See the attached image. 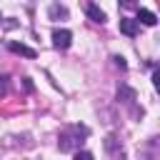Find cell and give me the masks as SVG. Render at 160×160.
Wrapping results in <instances>:
<instances>
[{
  "label": "cell",
  "instance_id": "cell-1",
  "mask_svg": "<svg viewBox=\"0 0 160 160\" xmlns=\"http://www.w3.org/2000/svg\"><path fill=\"white\" fill-rule=\"evenodd\" d=\"M88 138V128L85 125H68L60 135H58V148L62 150V152H72V150H78L80 145H82V140Z\"/></svg>",
  "mask_w": 160,
  "mask_h": 160
},
{
  "label": "cell",
  "instance_id": "cell-2",
  "mask_svg": "<svg viewBox=\"0 0 160 160\" xmlns=\"http://www.w3.org/2000/svg\"><path fill=\"white\" fill-rule=\"evenodd\" d=\"M70 42H72V32H70V30H65V28H58V30H52V45H55L58 50H65V48H70Z\"/></svg>",
  "mask_w": 160,
  "mask_h": 160
},
{
  "label": "cell",
  "instance_id": "cell-3",
  "mask_svg": "<svg viewBox=\"0 0 160 160\" xmlns=\"http://www.w3.org/2000/svg\"><path fill=\"white\" fill-rule=\"evenodd\" d=\"M105 150L110 152L112 160H125V150H122V145H120V140L115 135H108L105 138Z\"/></svg>",
  "mask_w": 160,
  "mask_h": 160
},
{
  "label": "cell",
  "instance_id": "cell-4",
  "mask_svg": "<svg viewBox=\"0 0 160 160\" xmlns=\"http://www.w3.org/2000/svg\"><path fill=\"white\" fill-rule=\"evenodd\" d=\"M138 30H140L138 20H132V18H122V20H120V32H122V35L132 38V35H138Z\"/></svg>",
  "mask_w": 160,
  "mask_h": 160
},
{
  "label": "cell",
  "instance_id": "cell-5",
  "mask_svg": "<svg viewBox=\"0 0 160 160\" xmlns=\"http://www.w3.org/2000/svg\"><path fill=\"white\" fill-rule=\"evenodd\" d=\"M85 12L90 15V20H92V22H100V25L105 22V12H102L95 2H88V5H85Z\"/></svg>",
  "mask_w": 160,
  "mask_h": 160
},
{
  "label": "cell",
  "instance_id": "cell-6",
  "mask_svg": "<svg viewBox=\"0 0 160 160\" xmlns=\"http://www.w3.org/2000/svg\"><path fill=\"white\" fill-rule=\"evenodd\" d=\"M8 50L15 52V55H25V58H35V50L22 45V42H8Z\"/></svg>",
  "mask_w": 160,
  "mask_h": 160
},
{
  "label": "cell",
  "instance_id": "cell-7",
  "mask_svg": "<svg viewBox=\"0 0 160 160\" xmlns=\"http://www.w3.org/2000/svg\"><path fill=\"white\" fill-rule=\"evenodd\" d=\"M118 100H122L125 105H132V100H135V90L128 88V85H120V88H118Z\"/></svg>",
  "mask_w": 160,
  "mask_h": 160
},
{
  "label": "cell",
  "instance_id": "cell-8",
  "mask_svg": "<svg viewBox=\"0 0 160 160\" xmlns=\"http://www.w3.org/2000/svg\"><path fill=\"white\" fill-rule=\"evenodd\" d=\"M140 22H145V25H155V22H158V18H155L150 10L138 8V25H140Z\"/></svg>",
  "mask_w": 160,
  "mask_h": 160
},
{
  "label": "cell",
  "instance_id": "cell-9",
  "mask_svg": "<svg viewBox=\"0 0 160 160\" xmlns=\"http://www.w3.org/2000/svg\"><path fill=\"white\" fill-rule=\"evenodd\" d=\"M50 18H68V10L62 5H50Z\"/></svg>",
  "mask_w": 160,
  "mask_h": 160
},
{
  "label": "cell",
  "instance_id": "cell-10",
  "mask_svg": "<svg viewBox=\"0 0 160 160\" xmlns=\"http://www.w3.org/2000/svg\"><path fill=\"white\" fill-rule=\"evenodd\" d=\"M75 160H95V158H92L90 152H85V150H78V152H75Z\"/></svg>",
  "mask_w": 160,
  "mask_h": 160
},
{
  "label": "cell",
  "instance_id": "cell-11",
  "mask_svg": "<svg viewBox=\"0 0 160 160\" xmlns=\"http://www.w3.org/2000/svg\"><path fill=\"white\" fill-rule=\"evenodd\" d=\"M8 92V78H0V95Z\"/></svg>",
  "mask_w": 160,
  "mask_h": 160
},
{
  "label": "cell",
  "instance_id": "cell-12",
  "mask_svg": "<svg viewBox=\"0 0 160 160\" xmlns=\"http://www.w3.org/2000/svg\"><path fill=\"white\" fill-rule=\"evenodd\" d=\"M112 60H115V65H118V68H120V70H125V68H128V65H125V60H122V58H118V55H115V58H112Z\"/></svg>",
  "mask_w": 160,
  "mask_h": 160
},
{
  "label": "cell",
  "instance_id": "cell-13",
  "mask_svg": "<svg viewBox=\"0 0 160 160\" xmlns=\"http://www.w3.org/2000/svg\"><path fill=\"white\" fill-rule=\"evenodd\" d=\"M152 85H155V88H160V72H158V70L152 72Z\"/></svg>",
  "mask_w": 160,
  "mask_h": 160
},
{
  "label": "cell",
  "instance_id": "cell-14",
  "mask_svg": "<svg viewBox=\"0 0 160 160\" xmlns=\"http://www.w3.org/2000/svg\"><path fill=\"white\" fill-rule=\"evenodd\" d=\"M0 20H2V15H0Z\"/></svg>",
  "mask_w": 160,
  "mask_h": 160
}]
</instances>
